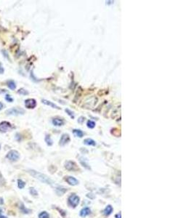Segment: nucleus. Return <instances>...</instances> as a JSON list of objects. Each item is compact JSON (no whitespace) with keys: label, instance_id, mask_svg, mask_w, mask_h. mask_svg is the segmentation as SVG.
<instances>
[{"label":"nucleus","instance_id":"nucleus-1","mask_svg":"<svg viewBox=\"0 0 194 218\" xmlns=\"http://www.w3.org/2000/svg\"><path fill=\"white\" fill-rule=\"evenodd\" d=\"M28 172L31 174L32 177H33L34 178L37 179V180L41 181V182L43 183H45V184H47V185H53L55 184L53 180H52V179H50L48 176H47L46 174H43V173H41V172H37V171H36V170H33V169H29Z\"/></svg>","mask_w":194,"mask_h":218},{"label":"nucleus","instance_id":"nucleus-2","mask_svg":"<svg viewBox=\"0 0 194 218\" xmlns=\"http://www.w3.org/2000/svg\"><path fill=\"white\" fill-rule=\"evenodd\" d=\"M80 202V198L79 196H78L77 195H76L75 193H73L71 194L68 198V205L70 206V207H73V208H75L79 204Z\"/></svg>","mask_w":194,"mask_h":218},{"label":"nucleus","instance_id":"nucleus-3","mask_svg":"<svg viewBox=\"0 0 194 218\" xmlns=\"http://www.w3.org/2000/svg\"><path fill=\"white\" fill-rule=\"evenodd\" d=\"M6 158H7L9 161H12V162H15L17 160H19L20 158V153L18 151H17L15 150H11L9 152L7 153L6 155Z\"/></svg>","mask_w":194,"mask_h":218},{"label":"nucleus","instance_id":"nucleus-4","mask_svg":"<svg viewBox=\"0 0 194 218\" xmlns=\"http://www.w3.org/2000/svg\"><path fill=\"white\" fill-rule=\"evenodd\" d=\"M25 111L21 108H12L8 109L6 111V114L8 116H18V115L24 114Z\"/></svg>","mask_w":194,"mask_h":218},{"label":"nucleus","instance_id":"nucleus-5","mask_svg":"<svg viewBox=\"0 0 194 218\" xmlns=\"http://www.w3.org/2000/svg\"><path fill=\"white\" fill-rule=\"evenodd\" d=\"M65 168L67 169L68 171H73L76 172L79 170V167L76 162L73 161H67L65 163Z\"/></svg>","mask_w":194,"mask_h":218},{"label":"nucleus","instance_id":"nucleus-6","mask_svg":"<svg viewBox=\"0 0 194 218\" xmlns=\"http://www.w3.org/2000/svg\"><path fill=\"white\" fill-rule=\"evenodd\" d=\"M12 128V124L8 121H2L0 123V132L5 133Z\"/></svg>","mask_w":194,"mask_h":218},{"label":"nucleus","instance_id":"nucleus-7","mask_svg":"<svg viewBox=\"0 0 194 218\" xmlns=\"http://www.w3.org/2000/svg\"><path fill=\"white\" fill-rule=\"evenodd\" d=\"M25 106L26 108L28 109H33L34 108H36L37 106V100L33 98H29L25 100Z\"/></svg>","mask_w":194,"mask_h":218},{"label":"nucleus","instance_id":"nucleus-8","mask_svg":"<svg viewBox=\"0 0 194 218\" xmlns=\"http://www.w3.org/2000/svg\"><path fill=\"white\" fill-rule=\"evenodd\" d=\"M70 138L68 134H66V133L63 134L61 137H60V139L59 145L60 146H64L66 144H68L70 142Z\"/></svg>","mask_w":194,"mask_h":218},{"label":"nucleus","instance_id":"nucleus-9","mask_svg":"<svg viewBox=\"0 0 194 218\" xmlns=\"http://www.w3.org/2000/svg\"><path fill=\"white\" fill-rule=\"evenodd\" d=\"M65 180L68 183V184L72 186H74L79 184V180L77 179H76L75 177H72V176H66L65 177Z\"/></svg>","mask_w":194,"mask_h":218},{"label":"nucleus","instance_id":"nucleus-10","mask_svg":"<svg viewBox=\"0 0 194 218\" xmlns=\"http://www.w3.org/2000/svg\"><path fill=\"white\" fill-rule=\"evenodd\" d=\"M52 123L55 126H61L64 125L65 121L60 118H54L52 120Z\"/></svg>","mask_w":194,"mask_h":218},{"label":"nucleus","instance_id":"nucleus-11","mask_svg":"<svg viewBox=\"0 0 194 218\" xmlns=\"http://www.w3.org/2000/svg\"><path fill=\"white\" fill-rule=\"evenodd\" d=\"M68 188H65L63 186H58L55 188V192L58 196H63L65 192H67Z\"/></svg>","mask_w":194,"mask_h":218},{"label":"nucleus","instance_id":"nucleus-12","mask_svg":"<svg viewBox=\"0 0 194 218\" xmlns=\"http://www.w3.org/2000/svg\"><path fill=\"white\" fill-rule=\"evenodd\" d=\"M91 213V210L89 207H84L80 211V217H86L90 214Z\"/></svg>","mask_w":194,"mask_h":218},{"label":"nucleus","instance_id":"nucleus-13","mask_svg":"<svg viewBox=\"0 0 194 218\" xmlns=\"http://www.w3.org/2000/svg\"><path fill=\"white\" fill-rule=\"evenodd\" d=\"M42 103H44V105H47L50 106V107H52V108H53L60 109V108L58 105H57L56 104L53 103L52 102H51V101H49V100H47L43 99V100H42Z\"/></svg>","mask_w":194,"mask_h":218},{"label":"nucleus","instance_id":"nucleus-14","mask_svg":"<svg viewBox=\"0 0 194 218\" xmlns=\"http://www.w3.org/2000/svg\"><path fill=\"white\" fill-rule=\"evenodd\" d=\"M84 143L86 146H95L97 145V142L95 141L94 140H92L91 138H86L84 140Z\"/></svg>","mask_w":194,"mask_h":218},{"label":"nucleus","instance_id":"nucleus-15","mask_svg":"<svg viewBox=\"0 0 194 218\" xmlns=\"http://www.w3.org/2000/svg\"><path fill=\"white\" fill-rule=\"evenodd\" d=\"M113 207H111V205H108L107 207H105L103 210V214L105 215V216H109L111 213L113 212Z\"/></svg>","mask_w":194,"mask_h":218},{"label":"nucleus","instance_id":"nucleus-16","mask_svg":"<svg viewBox=\"0 0 194 218\" xmlns=\"http://www.w3.org/2000/svg\"><path fill=\"white\" fill-rule=\"evenodd\" d=\"M73 133H74V136L80 137V138L82 137H84V132L82 130H79V129H74L73 130Z\"/></svg>","mask_w":194,"mask_h":218},{"label":"nucleus","instance_id":"nucleus-17","mask_svg":"<svg viewBox=\"0 0 194 218\" xmlns=\"http://www.w3.org/2000/svg\"><path fill=\"white\" fill-rule=\"evenodd\" d=\"M7 87H9L10 89H12V90H14V89H16V84H15V82H14L13 80H9V81H7Z\"/></svg>","mask_w":194,"mask_h":218},{"label":"nucleus","instance_id":"nucleus-18","mask_svg":"<svg viewBox=\"0 0 194 218\" xmlns=\"http://www.w3.org/2000/svg\"><path fill=\"white\" fill-rule=\"evenodd\" d=\"M79 159H80L79 161H80V163L81 164V165H82L83 167H84L87 169H90V167L89 166V164L87 163V160H86V158H84V157H81V158H80Z\"/></svg>","mask_w":194,"mask_h":218},{"label":"nucleus","instance_id":"nucleus-19","mask_svg":"<svg viewBox=\"0 0 194 218\" xmlns=\"http://www.w3.org/2000/svg\"><path fill=\"white\" fill-rule=\"evenodd\" d=\"M44 140H45L47 145L48 146H52L53 141H52V138H51V136H50L49 135H46L45 138H44Z\"/></svg>","mask_w":194,"mask_h":218},{"label":"nucleus","instance_id":"nucleus-20","mask_svg":"<svg viewBox=\"0 0 194 218\" xmlns=\"http://www.w3.org/2000/svg\"><path fill=\"white\" fill-rule=\"evenodd\" d=\"M17 187L19 189H23L25 188L26 186V183L23 181V180H21V179H18L17 180Z\"/></svg>","mask_w":194,"mask_h":218},{"label":"nucleus","instance_id":"nucleus-21","mask_svg":"<svg viewBox=\"0 0 194 218\" xmlns=\"http://www.w3.org/2000/svg\"><path fill=\"white\" fill-rule=\"evenodd\" d=\"M95 125H96L95 122V121H92V120H88V121H87V122H86V126H87V127H88V128H90V129H93V128H95Z\"/></svg>","mask_w":194,"mask_h":218},{"label":"nucleus","instance_id":"nucleus-22","mask_svg":"<svg viewBox=\"0 0 194 218\" xmlns=\"http://www.w3.org/2000/svg\"><path fill=\"white\" fill-rule=\"evenodd\" d=\"M39 218H50V217L47 212L43 211L39 214Z\"/></svg>","mask_w":194,"mask_h":218},{"label":"nucleus","instance_id":"nucleus-23","mask_svg":"<svg viewBox=\"0 0 194 218\" xmlns=\"http://www.w3.org/2000/svg\"><path fill=\"white\" fill-rule=\"evenodd\" d=\"M20 209H21L22 213H24V214H28V213H30V212H31V210L26 209V208L25 207V206H24V204H21Z\"/></svg>","mask_w":194,"mask_h":218},{"label":"nucleus","instance_id":"nucleus-24","mask_svg":"<svg viewBox=\"0 0 194 218\" xmlns=\"http://www.w3.org/2000/svg\"><path fill=\"white\" fill-rule=\"evenodd\" d=\"M29 193H30V194L33 196H38L37 191L34 188H33V187H31V188H29Z\"/></svg>","mask_w":194,"mask_h":218},{"label":"nucleus","instance_id":"nucleus-25","mask_svg":"<svg viewBox=\"0 0 194 218\" xmlns=\"http://www.w3.org/2000/svg\"><path fill=\"white\" fill-rule=\"evenodd\" d=\"M6 185V180L5 179V177H3L2 174L0 172V186L2 187V186H5Z\"/></svg>","mask_w":194,"mask_h":218},{"label":"nucleus","instance_id":"nucleus-26","mask_svg":"<svg viewBox=\"0 0 194 218\" xmlns=\"http://www.w3.org/2000/svg\"><path fill=\"white\" fill-rule=\"evenodd\" d=\"M17 93L20 94V95H27L29 94V93L28 92L26 89H20L17 91Z\"/></svg>","mask_w":194,"mask_h":218},{"label":"nucleus","instance_id":"nucleus-27","mask_svg":"<svg viewBox=\"0 0 194 218\" xmlns=\"http://www.w3.org/2000/svg\"><path fill=\"white\" fill-rule=\"evenodd\" d=\"M65 111L66 114H68V115L70 116L71 119H74V111H70V109L68 108H66Z\"/></svg>","mask_w":194,"mask_h":218},{"label":"nucleus","instance_id":"nucleus-28","mask_svg":"<svg viewBox=\"0 0 194 218\" xmlns=\"http://www.w3.org/2000/svg\"><path fill=\"white\" fill-rule=\"evenodd\" d=\"M5 98L6 100H7V102H9V103H12V102H13V100H13V98H12L10 95H6Z\"/></svg>","mask_w":194,"mask_h":218},{"label":"nucleus","instance_id":"nucleus-29","mask_svg":"<svg viewBox=\"0 0 194 218\" xmlns=\"http://www.w3.org/2000/svg\"><path fill=\"white\" fill-rule=\"evenodd\" d=\"M2 53L3 54L4 57H5V58H7V60H10V57H9V55H8V52H7L6 50H5V49H2Z\"/></svg>","mask_w":194,"mask_h":218},{"label":"nucleus","instance_id":"nucleus-30","mask_svg":"<svg viewBox=\"0 0 194 218\" xmlns=\"http://www.w3.org/2000/svg\"><path fill=\"white\" fill-rule=\"evenodd\" d=\"M4 73H5V68L2 64V63H0V74H3Z\"/></svg>","mask_w":194,"mask_h":218},{"label":"nucleus","instance_id":"nucleus-31","mask_svg":"<svg viewBox=\"0 0 194 218\" xmlns=\"http://www.w3.org/2000/svg\"><path fill=\"white\" fill-rule=\"evenodd\" d=\"M84 119H85V118H84V116H81V117H79V119H78V122L80 123V124H82V123L84 122Z\"/></svg>","mask_w":194,"mask_h":218},{"label":"nucleus","instance_id":"nucleus-32","mask_svg":"<svg viewBox=\"0 0 194 218\" xmlns=\"http://www.w3.org/2000/svg\"><path fill=\"white\" fill-rule=\"evenodd\" d=\"M115 217L116 218H121V213L119 212V213H118V214H116L115 215Z\"/></svg>","mask_w":194,"mask_h":218},{"label":"nucleus","instance_id":"nucleus-33","mask_svg":"<svg viewBox=\"0 0 194 218\" xmlns=\"http://www.w3.org/2000/svg\"><path fill=\"white\" fill-rule=\"evenodd\" d=\"M3 107H4V105H3V103L2 102H0V111L3 108Z\"/></svg>","mask_w":194,"mask_h":218},{"label":"nucleus","instance_id":"nucleus-34","mask_svg":"<svg viewBox=\"0 0 194 218\" xmlns=\"http://www.w3.org/2000/svg\"><path fill=\"white\" fill-rule=\"evenodd\" d=\"M0 218H7V217H6L5 215H3V214H0Z\"/></svg>","mask_w":194,"mask_h":218},{"label":"nucleus","instance_id":"nucleus-35","mask_svg":"<svg viewBox=\"0 0 194 218\" xmlns=\"http://www.w3.org/2000/svg\"><path fill=\"white\" fill-rule=\"evenodd\" d=\"M2 212H3V209L2 208H0V214H2Z\"/></svg>","mask_w":194,"mask_h":218},{"label":"nucleus","instance_id":"nucleus-36","mask_svg":"<svg viewBox=\"0 0 194 218\" xmlns=\"http://www.w3.org/2000/svg\"><path fill=\"white\" fill-rule=\"evenodd\" d=\"M0 149H1V144H0Z\"/></svg>","mask_w":194,"mask_h":218}]
</instances>
